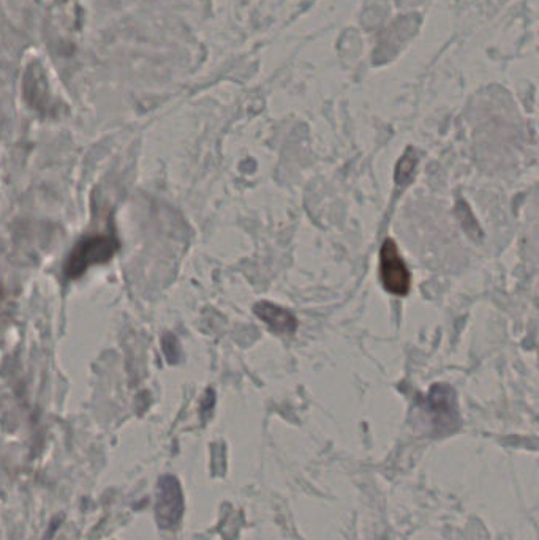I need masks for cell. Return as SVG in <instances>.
I'll use <instances>...</instances> for the list:
<instances>
[{"mask_svg":"<svg viewBox=\"0 0 539 540\" xmlns=\"http://www.w3.org/2000/svg\"><path fill=\"white\" fill-rule=\"evenodd\" d=\"M117 245L119 243L114 236L98 234L82 239L70 253L69 261L65 264V275L80 278L92 266L108 263L116 255Z\"/></svg>","mask_w":539,"mask_h":540,"instance_id":"1","label":"cell"},{"mask_svg":"<svg viewBox=\"0 0 539 540\" xmlns=\"http://www.w3.org/2000/svg\"><path fill=\"white\" fill-rule=\"evenodd\" d=\"M380 277L384 290L391 294H408L411 288V274L392 239H386L380 250Z\"/></svg>","mask_w":539,"mask_h":540,"instance_id":"2","label":"cell"},{"mask_svg":"<svg viewBox=\"0 0 539 540\" xmlns=\"http://www.w3.org/2000/svg\"><path fill=\"white\" fill-rule=\"evenodd\" d=\"M157 520L164 529H173L179 525L184 513V500L178 480L174 477H164L158 484Z\"/></svg>","mask_w":539,"mask_h":540,"instance_id":"3","label":"cell"},{"mask_svg":"<svg viewBox=\"0 0 539 540\" xmlns=\"http://www.w3.org/2000/svg\"><path fill=\"white\" fill-rule=\"evenodd\" d=\"M427 409L438 433L451 432L458 426V406L454 392L448 385L437 384L432 387L427 397Z\"/></svg>","mask_w":539,"mask_h":540,"instance_id":"4","label":"cell"},{"mask_svg":"<svg viewBox=\"0 0 539 540\" xmlns=\"http://www.w3.org/2000/svg\"><path fill=\"white\" fill-rule=\"evenodd\" d=\"M255 315L275 333H293L298 329V319L293 313L279 305L258 302L255 305Z\"/></svg>","mask_w":539,"mask_h":540,"instance_id":"5","label":"cell"},{"mask_svg":"<svg viewBox=\"0 0 539 540\" xmlns=\"http://www.w3.org/2000/svg\"><path fill=\"white\" fill-rule=\"evenodd\" d=\"M415 166H417V158L409 156V152H407L402 160L397 165L396 181L399 185L409 182V179L413 177V173H415Z\"/></svg>","mask_w":539,"mask_h":540,"instance_id":"6","label":"cell"}]
</instances>
